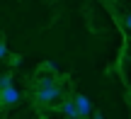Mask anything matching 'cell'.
<instances>
[{
    "mask_svg": "<svg viewBox=\"0 0 131 119\" xmlns=\"http://www.w3.org/2000/svg\"><path fill=\"white\" fill-rule=\"evenodd\" d=\"M37 71H41V73H58V66L53 61H46V63H41Z\"/></svg>",
    "mask_w": 131,
    "mask_h": 119,
    "instance_id": "5b68a950",
    "label": "cell"
},
{
    "mask_svg": "<svg viewBox=\"0 0 131 119\" xmlns=\"http://www.w3.org/2000/svg\"><path fill=\"white\" fill-rule=\"evenodd\" d=\"M126 27L131 29V15H126Z\"/></svg>",
    "mask_w": 131,
    "mask_h": 119,
    "instance_id": "52a82bcc",
    "label": "cell"
},
{
    "mask_svg": "<svg viewBox=\"0 0 131 119\" xmlns=\"http://www.w3.org/2000/svg\"><path fill=\"white\" fill-rule=\"evenodd\" d=\"M7 85H12V73H5L0 78V88H7Z\"/></svg>",
    "mask_w": 131,
    "mask_h": 119,
    "instance_id": "8992f818",
    "label": "cell"
},
{
    "mask_svg": "<svg viewBox=\"0 0 131 119\" xmlns=\"http://www.w3.org/2000/svg\"><path fill=\"white\" fill-rule=\"evenodd\" d=\"M73 97H75V105H78L80 117H92L95 114V112H92V102H90L85 95H73Z\"/></svg>",
    "mask_w": 131,
    "mask_h": 119,
    "instance_id": "277c9868",
    "label": "cell"
},
{
    "mask_svg": "<svg viewBox=\"0 0 131 119\" xmlns=\"http://www.w3.org/2000/svg\"><path fill=\"white\" fill-rule=\"evenodd\" d=\"M17 102H19V92L15 90L12 85L0 88V107H3V110H10V107H15Z\"/></svg>",
    "mask_w": 131,
    "mask_h": 119,
    "instance_id": "7a4b0ae2",
    "label": "cell"
},
{
    "mask_svg": "<svg viewBox=\"0 0 131 119\" xmlns=\"http://www.w3.org/2000/svg\"><path fill=\"white\" fill-rule=\"evenodd\" d=\"M66 97L61 80L56 83H32V102L37 110H58L61 100Z\"/></svg>",
    "mask_w": 131,
    "mask_h": 119,
    "instance_id": "6da1fadb",
    "label": "cell"
},
{
    "mask_svg": "<svg viewBox=\"0 0 131 119\" xmlns=\"http://www.w3.org/2000/svg\"><path fill=\"white\" fill-rule=\"evenodd\" d=\"M58 112L66 114V117H70V119H78L80 112H78V105H75V97L73 95H70V97H63L61 105H58Z\"/></svg>",
    "mask_w": 131,
    "mask_h": 119,
    "instance_id": "3957f363",
    "label": "cell"
}]
</instances>
